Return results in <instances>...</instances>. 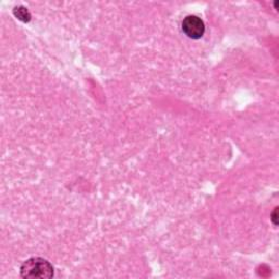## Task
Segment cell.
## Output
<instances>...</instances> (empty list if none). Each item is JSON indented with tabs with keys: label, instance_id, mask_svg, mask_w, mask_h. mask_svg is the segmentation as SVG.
<instances>
[{
	"label": "cell",
	"instance_id": "cell-2",
	"mask_svg": "<svg viewBox=\"0 0 279 279\" xmlns=\"http://www.w3.org/2000/svg\"><path fill=\"white\" fill-rule=\"evenodd\" d=\"M182 31L189 38L199 40L205 33V24L197 15H188L182 21Z\"/></svg>",
	"mask_w": 279,
	"mask_h": 279
},
{
	"label": "cell",
	"instance_id": "cell-1",
	"mask_svg": "<svg viewBox=\"0 0 279 279\" xmlns=\"http://www.w3.org/2000/svg\"><path fill=\"white\" fill-rule=\"evenodd\" d=\"M53 266L42 258H31L23 262L20 274L25 279H50L53 277Z\"/></svg>",
	"mask_w": 279,
	"mask_h": 279
},
{
	"label": "cell",
	"instance_id": "cell-3",
	"mask_svg": "<svg viewBox=\"0 0 279 279\" xmlns=\"http://www.w3.org/2000/svg\"><path fill=\"white\" fill-rule=\"evenodd\" d=\"M13 14H14V17L17 18L18 20L22 21V22H24V23H27L31 21V13L30 11L26 9L25 7H23V6H18V7H14V9H13Z\"/></svg>",
	"mask_w": 279,
	"mask_h": 279
},
{
	"label": "cell",
	"instance_id": "cell-4",
	"mask_svg": "<svg viewBox=\"0 0 279 279\" xmlns=\"http://www.w3.org/2000/svg\"><path fill=\"white\" fill-rule=\"evenodd\" d=\"M272 220H273V222L277 226V225H278V221H277V208H275V211H274V213L272 215Z\"/></svg>",
	"mask_w": 279,
	"mask_h": 279
}]
</instances>
